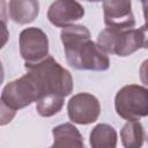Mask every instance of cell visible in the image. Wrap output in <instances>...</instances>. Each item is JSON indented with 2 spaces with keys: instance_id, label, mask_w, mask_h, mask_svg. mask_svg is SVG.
Masks as SVG:
<instances>
[{
  "instance_id": "6da1fadb",
  "label": "cell",
  "mask_w": 148,
  "mask_h": 148,
  "mask_svg": "<svg viewBox=\"0 0 148 148\" xmlns=\"http://www.w3.org/2000/svg\"><path fill=\"white\" fill-rule=\"evenodd\" d=\"M60 38L71 67L88 71H106L110 67L109 57L90 39V31L84 25L72 24L62 28Z\"/></svg>"
},
{
  "instance_id": "7a4b0ae2",
  "label": "cell",
  "mask_w": 148,
  "mask_h": 148,
  "mask_svg": "<svg viewBox=\"0 0 148 148\" xmlns=\"http://www.w3.org/2000/svg\"><path fill=\"white\" fill-rule=\"evenodd\" d=\"M27 72L32 73L43 90V96L58 95L66 97L73 90V79L71 73L57 62L51 56L36 64H25Z\"/></svg>"
},
{
  "instance_id": "3957f363",
  "label": "cell",
  "mask_w": 148,
  "mask_h": 148,
  "mask_svg": "<svg viewBox=\"0 0 148 148\" xmlns=\"http://www.w3.org/2000/svg\"><path fill=\"white\" fill-rule=\"evenodd\" d=\"M43 97L42 87L37 77L27 72L20 79L7 83L1 94V106L16 112L30 105L32 102H38Z\"/></svg>"
},
{
  "instance_id": "277c9868",
  "label": "cell",
  "mask_w": 148,
  "mask_h": 148,
  "mask_svg": "<svg viewBox=\"0 0 148 148\" xmlns=\"http://www.w3.org/2000/svg\"><path fill=\"white\" fill-rule=\"evenodd\" d=\"M114 109L119 117L126 120H139L148 116V88L128 84L116 95Z\"/></svg>"
},
{
  "instance_id": "5b68a950",
  "label": "cell",
  "mask_w": 148,
  "mask_h": 148,
  "mask_svg": "<svg viewBox=\"0 0 148 148\" xmlns=\"http://www.w3.org/2000/svg\"><path fill=\"white\" fill-rule=\"evenodd\" d=\"M97 45L105 53L117 54L119 57H127L142 47L138 29L117 30L105 28L98 34Z\"/></svg>"
},
{
  "instance_id": "8992f818",
  "label": "cell",
  "mask_w": 148,
  "mask_h": 148,
  "mask_svg": "<svg viewBox=\"0 0 148 148\" xmlns=\"http://www.w3.org/2000/svg\"><path fill=\"white\" fill-rule=\"evenodd\" d=\"M20 53L25 64H36L49 57V38L36 27L27 28L20 34Z\"/></svg>"
},
{
  "instance_id": "52a82bcc",
  "label": "cell",
  "mask_w": 148,
  "mask_h": 148,
  "mask_svg": "<svg viewBox=\"0 0 148 148\" xmlns=\"http://www.w3.org/2000/svg\"><path fill=\"white\" fill-rule=\"evenodd\" d=\"M69 119L80 125H88L97 120L101 113V105L98 99L88 92H80L74 95L67 105Z\"/></svg>"
},
{
  "instance_id": "ba28073f",
  "label": "cell",
  "mask_w": 148,
  "mask_h": 148,
  "mask_svg": "<svg viewBox=\"0 0 148 148\" xmlns=\"http://www.w3.org/2000/svg\"><path fill=\"white\" fill-rule=\"evenodd\" d=\"M104 23L108 28L117 30H131L135 25L132 13V2L123 0H111L103 2Z\"/></svg>"
},
{
  "instance_id": "9c48e42d",
  "label": "cell",
  "mask_w": 148,
  "mask_h": 148,
  "mask_svg": "<svg viewBox=\"0 0 148 148\" xmlns=\"http://www.w3.org/2000/svg\"><path fill=\"white\" fill-rule=\"evenodd\" d=\"M84 8L77 1L58 0L51 3L47 10L49 21L56 27H68L75 21L82 18Z\"/></svg>"
},
{
  "instance_id": "30bf717a",
  "label": "cell",
  "mask_w": 148,
  "mask_h": 148,
  "mask_svg": "<svg viewBox=\"0 0 148 148\" xmlns=\"http://www.w3.org/2000/svg\"><path fill=\"white\" fill-rule=\"evenodd\" d=\"M52 134L54 140L49 148H86L81 133L71 123L56 126Z\"/></svg>"
},
{
  "instance_id": "8fae6325",
  "label": "cell",
  "mask_w": 148,
  "mask_h": 148,
  "mask_svg": "<svg viewBox=\"0 0 148 148\" xmlns=\"http://www.w3.org/2000/svg\"><path fill=\"white\" fill-rule=\"evenodd\" d=\"M39 13V2L32 0H13L8 2V16L18 24L32 22Z\"/></svg>"
},
{
  "instance_id": "7c38bea8",
  "label": "cell",
  "mask_w": 148,
  "mask_h": 148,
  "mask_svg": "<svg viewBox=\"0 0 148 148\" xmlns=\"http://www.w3.org/2000/svg\"><path fill=\"white\" fill-rule=\"evenodd\" d=\"M91 148H116L117 132L109 124H98L90 132Z\"/></svg>"
},
{
  "instance_id": "4fadbf2b",
  "label": "cell",
  "mask_w": 148,
  "mask_h": 148,
  "mask_svg": "<svg viewBox=\"0 0 148 148\" xmlns=\"http://www.w3.org/2000/svg\"><path fill=\"white\" fill-rule=\"evenodd\" d=\"M121 143L125 148H141L145 141V131L139 120H127L120 131Z\"/></svg>"
},
{
  "instance_id": "5bb4252c",
  "label": "cell",
  "mask_w": 148,
  "mask_h": 148,
  "mask_svg": "<svg viewBox=\"0 0 148 148\" xmlns=\"http://www.w3.org/2000/svg\"><path fill=\"white\" fill-rule=\"evenodd\" d=\"M62 96L58 95H46L43 96L36 104V110L42 117H51L58 113L64 106Z\"/></svg>"
},
{
  "instance_id": "9a60e30c",
  "label": "cell",
  "mask_w": 148,
  "mask_h": 148,
  "mask_svg": "<svg viewBox=\"0 0 148 148\" xmlns=\"http://www.w3.org/2000/svg\"><path fill=\"white\" fill-rule=\"evenodd\" d=\"M140 37H141V43H142V49L148 50V23L143 24L140 29H138Z\"/></svg>"
},
{
  "instance_id": "2e32d148",
  "label": "cell",
  "mask_w": 148,
  "mask_h": 148,
  "mask_svg": "<svg viewBox=\"0 0 148 148\" xmlns=\"http://www.w3.org/2000/svg\"><path fill=\"white\" fill-rule=\"evenodd\" d=\"M140 79L141 82L148 87V59L145 60L140 66Z\"/></svg>"
},
{
  "instance_id": "e0dca14e",
  "label": "cell",
  "mask_w": 148,
  "mask_h": 148,
  "mask_svg": "<svg viewBox=\"0 0 148 148\" xmlns=\"http://www.w3.org/2000/svg\"><path fill=\"white\" fill-rule=\"evenodd\" d=\"M142 9H143V16L146 23H148V1H142Z\"/></svg>"
}]
</instances>
